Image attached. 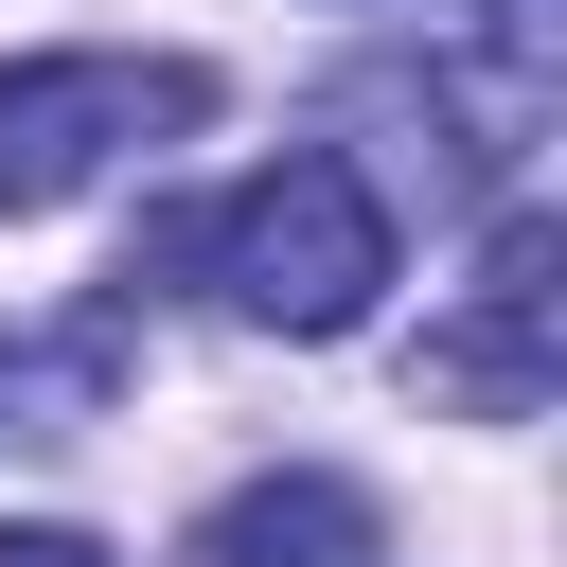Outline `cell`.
I'll use <instances>...</instances> for the list:
<instances>
[{
  "mask_svg": "<svg viewBox=\"0 0 567 567\" xmlns=\"http://www.w3.org/2000/svg\"><path fill=\"white\" fill-rule=\"evenodd\" d=\"M0 408H18V390H0Z\"/></svg>",
  "mask_w": 567,
  "mask_h": 567,
  "instance_id": "8992f818",
  "label": "cell"
},
{
  "mask_svg": "<svg viewBox=\"0 0 567 567\" xmlns=\"http://www.w3.org/2000/svg\"><path fill=\"white\" fill-rule=\"evenodd\" d=\"M213 301L266 319V337H354L390 301V195L337 159V142H284L230 213H213Z\"/></svg>",
  "mask_w": 567,
  "mask_h": 567,
  "instance_id": "6da1fadb",
  "label": "cell"
},
{
  "mask_svg": "<svg viewBox=\"0 0 567 567\" xmlns=\"http://www.w3.org/2000/svg\"><path fill=\"white\" fill-rule=\"evenodd\" d=\"M549 319H567V230L549 213H496V248H478V301L443 319V390L461 408H549Z\"/></svg>",
  "mask_w": 567,
  "mask_h": 567,
  "instance_id": "3957f363",
  "label": "cell"
},
{
  "mask_svg": "<svg viewBox=\"0 0 567 567\" xmlns=\"http://www.w3.org/2000/svg\"><path fill=\"white\" fill-rule=\"evenodd\" d=\"M195 549H213V567H372L390 532H372V496H354V478H319V461H284V478H230Z\"/></svg>",
  "mask_w": 567,
  "mask_h": 567,
  "instance_id": "277c9868",
  "label": "cell"
},
{
  "mask_svg": "<svg viewBox=\"0 0 567 567\" xmlns=\"http://www.w3.org/2000/svg\"><path fill=\"white\" fill-rule=\"evenodd\" d=\"M0 567H106V549H89V532H53V514H35V532H0Z\"/></svg>",
  "mask_w": 567,
  "mask_h": 567,
  "instance_id": "5b68a950",
  "label": "cell"
},
{
  "mask_svg": "<svg viewBox=\"0 0 567 567\" xmlns=\"http://www.w3.org/2000/svg\"><path fill=\"white\" fill-rule=\"evenodd\" d=\"M177 124H213L195 53H18L0 71V213H71L89 177L159 159Z\"/></svg>",
  "mask_w": 567,
  "mask_h": 567,
  "instance_id": "7a4b0ae2",
  "label": "cell"
}]
</instances>
